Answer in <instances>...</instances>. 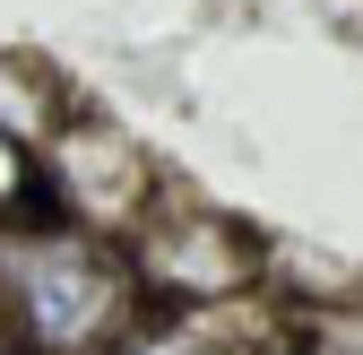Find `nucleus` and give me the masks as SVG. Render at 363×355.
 <instances>
[{"mask_svg": "<svg viewBox=\"0 0 363 355\" xmlns=\"http://www.w3.org/2000/svg\"><path fill=\"white\" fill-rule=\"evenodd\" d=\"M35 208H43V165H35V148H18L0 130V217H35Z\"/></svg>", "mask_w": 363, "mask_h": 355, "instance_id": "6", "label": "nucleus"}, {"mask_svg": "<svg viewBox=\"0 0 363 355\" xmlns=\"http://www.w3.org/2000/svg\"><path fill=\"white\" fill-rule=\"evenodd\" d=\"M43 200H52L69 226H86V234H104V243H130L147 226V208L164 200L156 191V165H147V148L130 139L121 121H104V113H78L52 148H43Z\"/></svg>", "mask_w": 363, "mask_h": 355, "instance_id": "3", "label": "nucleus"}, {"mask_svg": "<svg viewBox=\"0 0 363 355\" xmlns=\"http://www.w3.org/2000/svg\"><path fill=\"white\" fill-rule=\"evenodd\" d=\"M69 121H78V104H69V87L52 70L26 61V53H0V130L18 148H52Z\"/></svg>", "mask_w": 363, "mask_h": 355, "instance_id": "4", "label": "nucleus"}, {"mask_svg": "<svg viewBox=\"0 0 363 355\" xmlns=\"http://www.w3.org/2000/svg\"><path fill=\"white\" fill-rule=\"evenodd\" d=\"M0 303H9L26 355H113L121 329L147 312L121 243L69 226L52 200L0 243Z\"/></svg>", "mask_w": 363, "mask_h": 355, "instance_id": "1", "label": "nucleus"}, {"mask_svg": "<svg viewBox=\"0 0 363 355\" xmlns=\"http://www.w3.org/2000/svg\"><path fill=\"white\" fill-rule=\"evenodd\" d=\"M121 260L139 278L147 312H216V303L259 295V278H268V251L199 200H156L147 226L121 243Z\"/></svg>", "mask_w": 363, "mask_h": 355, "instance_id": "2", "label": "nucleus"}, {"mask_svg": "<svg viewBox=\"0 0 363 355\" xmlns=\"http://www.w3.org/2000/svg\"><path fill=\"white\" fill-rule=\"evenodd\" d=\"M294 355H363V303H303Z\"/></svg>", "mask_w": 363, "mask_h": 355, "instance_id": "5", "label": "nucleus"}]
</instances>
